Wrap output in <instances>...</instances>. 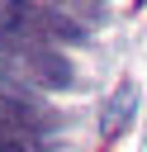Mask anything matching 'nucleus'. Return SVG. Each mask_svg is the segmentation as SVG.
I'll return each mask as SVG.
<instances>
[{"label": "nucleus", "mask_w": 147, "mask_h": 152, "mask_svg": "<svg viewBox=\"0 0 147 152\" xmlns=\"http://www.w3.org/2000/svg\"><path fill=\"white\" fill-rule=\"evenodd\" d=\"M0 71L14 76L28 90H71L76 86V71H71L66 52H57L43 38L9 33V28H0Z\"/></svg>", "instance_id": "f257e3e1"}, {"label": "nucleus", "mask_w": 147, "mask_h": 152, "mask_svg": "<svg viewBox=\"0 0 147 152\" xmlns=\"http://www.w3.org/2000/svg\"><path fill=\"white\" fill-rule=\"evenodd\" d=\"M0 124H5V128H19V133H28V138H43V133H52L62 119H57V109L43 104L38 90H28V86H19L14 76L0 71Z\"/></svg>", "instance_id": "f03ea898"}, {"label": "nucleus", "mask_w": 147, "mask_h": 152, "mask_svg": "<svg viewBox=\"0 0 147 152\" xmlns=\"http://www.w3.org/2000/svg\"><path fill=\"white\" fill-rule=\"evenodd\" d=\"M5 28L9 33L43 38V43H81L85 38L81 19H71L57 5H5Z\"/></svg>", "instance_id": "7ed1b4c3"}, {"label": "nucleus", "mask_w": 147, "mask_h": 152, "mask_svg": "<svg viewBox=\"0 0 147 152\" xmlns=\"http://www.w3.org/2000/svg\"><path fill=\"white\" fill-rule=\"evenodd\" d=\"M133 100H138L133 86H123V90L109 100V109H104V138H114L119 128H128V119H133Z\"/></svg>", "instance_id": "20e7f679"}, {"label": "nucleus", "mask_w": 147, "mask_h": 152, "mask_svg": "<svg viewBox=\"0 0 147 152\" xmlns=\"http://www.w3.org/2000/svg\"><path fill=\"white\" fill-rule=\"evenodd\" d=\"M0 152H52L43 138H28V133H19V128H5L0 124Z\"/></svg>", "instance_id": "39448f33"}]
</instances>
